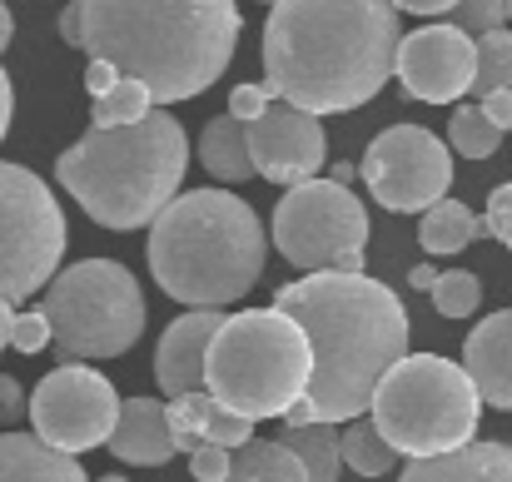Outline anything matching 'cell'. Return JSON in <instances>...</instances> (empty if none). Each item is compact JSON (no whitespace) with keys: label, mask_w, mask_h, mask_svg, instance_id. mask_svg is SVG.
I'll return each mask as SVG.
<instances>
[{"label":"cell","mask_w":512,"mask_h":482,"mask_svg":"<svg viewBox=\"0 0 512 482\" xmlns=\"http://www.w3.org/2000/svg\"><path fill=\"white\" fill-rule=\"evenodd\" d=\"M274 309L309 333L314 383L309 398L284 418V428L358 423L373 413L383 378L408 358V309L398 294L368 274H309L274 294Z\"/></svg>","instance_id":"obj_1"},{"label":"cell","mask_w":512,"mask_h":482,"mask_svg":"<svg viewBox=\"0 0 512 482\" xmlns=\"http://www.w3.org/2000/svg\"><path fill=\"white\" fill-rule=\"evenodd\" d=\"M393 0H279L264 25V85L309 110L348 115L398 75Z\"/></svg>","instance_id":"obj_2"},{"label":"cell","mask_w":512,"mask_h":482,"mask_svg":"<svg viewBox=\"0 0 512 482\" xmlns=\"http://www.w3.org/2000/svg\"><path fill=\"white\" fill-rule=\"evenodd\" d=\"M239 45L234 0H85V55L140 80L155 105L209 90Z\"/></svg>","instance_id":"obj_3"},{"label":"cell","mask_w":512,"mask_h":482,"mask_svg":"<svg viewBox=\"0 0 512 482\" xmlns=\"http://www.w3.org/2000/svg\"><path fill=\"white\" fill-rule=\"evenodd\" d=\"M150 274L189 309H229L269 259L259 214L229 189H189L150 224Z\"/></svg>","instance_id":"obj_4"},{"label":"cell","mask_w":512,"mask_h":482,"mask_svg":"<svg viewBox=\"0 0 512 482\" xmlns=\"http://www.w3.org/2000/svg\"><path fill=\"white\" fill-rule=\"evenodd\" d=\"M189 140L170 110H155L125 130H85L60 160V189L105 229H145L155 224L184 184Z\"/></svg>","instance_id":"obj_5"},{"label":"cell","mask_w":512,"mask_h":482,"mask_svg":"<svg viewBox=\"0 0 512 482\" xmlns=\"http://www.w3.org/2000/svg\"><path fill=\"white\" fill-rule=\"evenodd\" d=\"M204 373H209V393L229 413H239L249 423H259V418L284 423L309 398L314 348H309V333L289 314L249 309L219 328Z\"/></svg>","instance_id":"obj_6"},{"label":"cell","mask_w":512,"mask_h":482,"mask_svg":"<svg viewBox=\"0 0 512 482\" xmlns=\"http://www.w3.org/2000/svg\"><path fill=\"white\" fill-rule=\"evenodd\" d=\"M368 418L398 458L428 463V458L473 448V433L483 418V393L463 363L438 358V353H408L383 378Z\"/></svg>","instance_id":"obj_7"},{"label":"cell","mask_w":512,"mask_h":482,"mask_svg":"<svg viewBox=\"0 0 512 482\" xmlns=\"http://www.w3.org/2000/svg\"><path fill=\"white\" fill-rule=\"evenodd\" d=\"M45 319L65 363L120 358L145 333V294L115 259H80L45 289Z\"/></svg>","instance_id":"obj_8"},{"label":"cell","mask_w":512,"mask_h":482,"mask_svg":"<svg viewBox=\"0 0 512 482\" xmlns=\"http://www.w3.org/2000/svg\"><path fill=\"white\" fill-rule=\"evenodd\" d=\"M274 249L304 274H363L368 209L334 179L284 189L274 204Z\"/></svg>","instance_id":"obj_9"},{"label":"cell","mask_w":512,"mask_h":482,"mask_svg":"<svg viewBox=\"0 0 512 482\" xmlns=\"http://www.w3.org/2000/svg\"><path fill=\"white\" fill-rule=\"evenodd\" d=\"M65 254V209L50 184L25 164L0 160V299L25 304L35 289L55 284Z\"/></svg>","instance_id":"obj_10"},{"label":"cell","mask_w":512,"mask_h":482,"mask_svg":"<svg viewBox=\"0 0 512 482\" xmlns=\"http://www.w3.org/2000/svg\"><path fill=\"white\" fill-rule=\"evenodd\" d=\"M120 393L105 373L85 368V363H60L50 368L35 393H30V423L35 438L60 448V453H90V448H110L115 428H120Z\"/></svg>","instance_id":"obj_11"},{"label":"cell","mask_w":512,"mask_h":482,"mask_svg":"<svg viewBox=\"0 0 512 482\" xmlns=\"http://www.w3.org/2000/svg\"><path fill=\"white\" fill-rule=\"evenodd\" d=\"M368 194L393 209V214H428L433 204L448 199V184H453V155L448 145L423 130V125H393L383 130L368 155L358 164Z\"/></svg>","instance_id":"obj_12"},{"label":"cell","mask_w":512,"mask_h":482,"mask_svg":"<svg viewBox=\"0 0 512 482\" xmlns=\"http://www.w3.org/2000/svg\"><path fill=\"white\" fill-rule=\"evenodd\" d=\"M398 80H403V95H413L423 105L463 100L478 85V40L458 25H423V30L403 35Z\"/></svg>","instance_id":"obj_13"},{"label":"cell","mask_w":512,"mask_h":482,"mask_svg":"<svg viewBox=\"0 0 512 482\" xmlns=\"http://www.w3.org/2000/svg\"><path fill=\"white\" fill-rule=\"evenodd\" d=\"M249 155H254V174H264L279 189H299L324 169V155H329L324 125H319V115H309L289 100H274L249 125Z\"/></svg>","instance_id":"obj_14"},{"label":"cell","mask_w":512,"mask_h":482,"mask_svg":"<svg viewBox=\"0 0 512 482\" xmlns=\"http://www.w3.org/2000/svg\"><path fill=\"white\" fill-rule=\"evenodd\" d=\"M224 323L229 319L219 309H189L160 333V343H155V383H160V393L170 403L189 398V393H209L204 363H209V348H214Z\"/></svg>","instance_id":"obj_15"},{"label":"cell","mask_w":512,"mask_h":482,"mask_svg":"<svg viewBox=\"0 0 512 482\" xmlns=\"http://www.w3.org/2000/svg\"><path fill=\"white\" fill-rule=\"evenodd\" d=\"M463 368L478 383L488 408L512 413V309H498L478 323L463 343Z\"/></svg>","instance_id":"obj_16"},{"label":"cell","mask_w":512,"mask_h":482,"mask_svg":"<svg viewBox=\"0 0 512 482\" xmlns=\"http://www.w3.org/2000/svg\"><path fill=\"white\" fill-rule=\"evenodd\" d=\"M170 428H174V448L179 453H199V448H244L254 443V423L229 413L214 393H189V398H174L170 403Z\"/></svg>","instance_id":"obj_17"},{"label":"cell","mask_w":512,"mask_h":482,"mask_svg":"<svg viewBox=\"0 0 512 482\" xmlns=\"http://www.w3.org/2000/svg\"><path fill=\"white\" fill-rule=\"evenodd\" d=\"M110 453L130 468H165L174 453V428H170V403L160 398H130L120 408V428L110 438Z\"/></svg>","instance_id":"obj_18"},{"label":"cell","mask_w":512,"mask_h":482,"mask_svg":"<svg viewBox=\"0 0 512 482\" xmlns=\"http://www.w3.org/2000/svg\"><path fill=\"white\" fill-rule=\"evenodd\" d=\"M0 482H90L85 468L35 433H0Z\"/></svg>","instance_id":"obj_19"},{"label":"cell","mask_w":512,"mask_h":482,"mask_svg":"<svg viewBox=\"0 0 512 482\" xmlns=\"http://www.w3.org/2000/svg\"><path fill=\"white\" fill-rule=\"evenodd\" d=\"M398 482H512V448L508 443H473L448 458L408 463Z\"/></svg>","instance_id":"obj_20"},{"label":"cell","mask_w":512,"mask_h":482,"mask_svg":"<svg viewBox=\"0 0 512 482\" xmlns=\"http://www.w3.org/2000/svg\"><path fill=\"white\" fill-rule=\"evenodd\" d=\"M199 160L209 174H219L224 184H239L254 174V155H249V125L234 120V115H214L204 125V140H199Z\"/></svg>","instance_id":"obj_21"},{"label":"cell","mask_w":512,"mask_h":482,"mask_svg":"<svg viewBox=\"0 0 512 482\" xmlns=\"http://www.w3.org/2000/svg\"><path fill=\"white\" fill-rule=\"evenodd\" d=\"M488 234V224L463 204V199H443V204H433L428 214H423V224H418V244L428 249V254H463L473 239H483Z\"/></svg>","instance_id":"obj_22"},{"label":"cell","mask_w":512,"mask_h":482,"mask_svg":"<svg viewBox=\"0 0 512 482\" xmlns=\"http://www.w3.org/2000/svg\"><path fill=\"white\" fill-rule=\"evenodd\" d=\"M299 463H304V473L309 482H339L343 473V433L334 423H314V428H284V438H279Z\"/></svg>","instance_id":"obj_23"},{"label":"cell","mask_w":512,"mask_h":482,"mask_svg":"<svg viewBox=\"0 0 512 482\" xmlns=\"http://www.w3.org/2000/svg\"><path fill=\"white\" fill-rule=\"evenodd\" d=\"M224 482H309V473L284 443L254 438V443L234 448V473Z\"/></svg>","instance_id":"obj_24"},{"label":"cell","mask_w":512,"mask_h":482,"mask_svg":"<svg viewBox=\"0 0 512 482\" xmlns=\"http://www.w3.org/2000/svg\"><path fill=\"white\" fill-rule=\"evenodd\" d=\"M393 463H398V453L373 428V418H358L343 428V468H353L358 478H383V473H393Z\"/></svg>","instance_id":"obj_25"},{"label":"cell","mask_w":512,"mask_h":482,"mask_svg":"<svg viewBox=\"0 0 512 482\" xmlns=\"http://www.w3.org/2000/svg\"><path fill=\"white\" fill-rule=\"evenodd\" d=\"M150 115H155V95L140 80H120L105 100H95L90 130H125V125H140Z\"/></svg>","instance_id":"obj_26"},{"label":"cell","mask_w":512,"mask_h":482,"mask_svg":"<svg viewBox=\"0 0 512 482\" xmlns=\"http://www.w3.org/2000/svg\"><path fill=\"white\" fill-rule=\"evenodd\" d=\"M448 145H453L463 160H488V155H498L503 130L483 115V105H458V110H453V125H448Z\"/></svg>","instance_id":"obj_27"},{"label":"cell","mask_w":512,"mask_h":482,"mask_svg":"<svg viewBox=\"0 0 512 482\" xmlns=\"http://www.w3.org/2000/svg\"><path fill=\"white\" fill-rule=\"evenodd\" d=\"M498 90H512V30H493L478 40V85L473 95H498Z\"/></svg>","instance_id":"obj_28"},{"label":"cell","mask_w":512,"mask_h":482,"mask_svg":"<svg viewBox=\"0 0 512 482\" xmlns=\"http://www.w3.org/2000/svg\"><path fill=\"white\" fill-rule=\"evenodd\" d=\"M478 304H483V284H478V274H468V269H448V274L438 279V289H433V309H438L443 319H473Z\"/></svg>","instance_id":"obj_29"},{"label":"cell","mask_w":512,"mask_h":482,"mask_svg":"<svg viewBox=\"0 0 512 482\" xmlns=\"http://www.w3.org/2000/svg\"><path fill=\"white\" fill-rule=\"evenodd\" d=\"M503 20H508V0H458V10L448 15V25H458V30L478 35V40L503 30Z\"/></svg>","instance_id":"obj_30"},{"label":"cell","mask_w":512,"mask_h":482,"mask_svg":"<svg viewBox=\"0 0 512 482\" xmlns=\"http://www.w3.org/2000/svg\"><path fill=\"white\" fill-rule=\"evenodd\" d=\"M274 100H279V95H274L269 85H234V90H229V115L244 120V125H254Z\"/></svg>","instance_id":"obj_31"},{"label":"cell","mask_w":512,"mask_h":482,"mask_svg":"<svg viewBox=\"0 0 512 482\" xmlns=\"http://www.w3.org/2000/svg\"><path fill=\"white\" fill-rule=\"evenodd\" d=\"M50 338H55V328H50V319H45V309H25V314L15 319L10 348H20V353H40Z\"/></svg>","instance_id":"obj_32"},{"label":"cell","mask_w":512,"mask_h":482,"mask_svg":"<svg viewBox=\"0 0 512 482\" xmlns=\"http://www.w3.org/2000/svg\"><path fill=\"white\" fill-rule=\"evenodd\" d=\"M483 224H488V234L512 254V184H498V189L488 194V214H483Z\"/></svg>","instance_id":"obj_33"},{"label":"cell","mask_w":512,"mask_h":482,"mask_svg":"<svg viewBox=\"0 0 512 482\" xmlns=\"http://www.w3.org/2000/svg\"><path fill=\"white\" fill-rule=\"evenodd\" d=\"M189 473H194V482H224L234 473V453L209 443V448H199V453L189 458Z\"/></svg>","instance_id":"obj_34"},{"label":"cell","mask_w":512,"mask_h":482,"mask_svg":"<svg viewBox=\"0 0 512 482\" xmlns=\"http://www.w3.org/2000/svg\"><path fill=\"white\" fill-rule=\"evenodd\" d=\"M30 413V398H25V388L10 378V373H0V423L10 428L15 418H25Z\"/></svg>","instance_id":"obj_35"},{"label":"cell","mask_w":512,"mask_h":482,"mask_svg":"<svg viewBox=\"0 0 512 482\" xmlns=\"http://www.w3.org/2000/svg\"><path fill=\"white\" fill-rule=\"evenodd\" d=\"M120 80H125V75H120L115 65H105V60H90V65H85V90H90L95 100H105Z\"/></svg>","instance_id":"obj_36"},{"label":"cell","mask_w":512,"mask_h":482,"mask_svg":"<svg viewBox=\"0 0 512 482\" xmlns=\"http://www.w3.org/2000/svg\"><path fill=\"white\" fill-rule=\"evenodd\" d=\"M60 40L65 45H85V0H70L65 10H60Z\"/></svg>","instance_id":"obj_37"},{"label":"cell","mask_w":512,"mask_h":482,"mask_svg":"<svg viewBox=\"0 0 512 482\" xmlns=\"http://www.w3.org/2000/svg\"><path fill=\"white\" fill-rule=\"evenodd\" d=\"M483 115H488V120H493V125H498L503 135H508V130H512V90H498V95H488V100H483Z\"/></svg>","instance_id":"obj_38"},{"label":"cell","mask_w":512,"mask_h":482,"mask_svg":"<svg viewBox=\"0 0 512 482\" xmlns=\"http://www.w3.org/2000/svg\"><path fill=\"white\" fill-rule=\"evenodd\" d=\"M393 5L408 15H453L458 10V0H393Z\"/></svg>","instance_id":"obj_39"},{"label":"cell","mask_w":512,"mask_h":482,"mask_svg":"<svg viewBox=\"0 0 512 482\" xmlns=\"http://www.w3.org/2000/svg\"><path fill=\"white\" fill-rule=\"evenodd\" d=\"M10 120H15V90H10V75H5V65H0V140H5Z\"/></svg>","instance_id":"obj_40"},{"label":"cell","mask_w":512,"mask_h":482,"mask_svg":"<svg viewBox=\"0 0 512 482\" xmlns=\"http://www.w3.org/2000/svg\"><path fill=\"white\" fill-rule=\"evenodd\" d=\"M438 279H443V274H438L433 264H413V269H408V284H413V289H428V294H433Z\"/></svg>","instance_id":"obj_41"},{"label":"cell","mask_w":512,"mask_h":482,"mask_svg":"<svg viewBox=\"0 0 512 482\" xmlns=\"http://www.w3.org/2000/svg\"><path fill=\"white\" fill-rule=\"evenodd\" d=\"M15 319H20V314H15V304H5V299H0V348L15 338Z\"/></svg>","instance_id":"obj_42"},{"label":"cell","mask_w":512,"mask_h":482,"mask_svg":"<svg viewBox=\"0 0 512 482\" xmlns=\"http://www.w3.org/2000/svg\"><path fill=\"white\" fill-rule=\"evenodd\" d=\"M329 179L348 189V184H353V179H363V174H358V164H334V169H329Z\"/></svg>","instance_id":"obj_43"},{"label":"cell","mask_w":512,"mask_h":482,"mask_svg":"<svg viewBox=\"0 0 512 482\" xmlns=\"http://www.w3.org/2000/svg\"><path fill=\"white\" fill-rule=\"evenodd\" d=\"M10 35H15V20H10V5L0 0V50L10 45Z\"/></svg>","instance_id":"obj_44"},{"label":"cell","mask_w":512,"mask_h":482,"mask_svg":"<svg viewBox=\"0 0 512 482\" xmlns=\"http://www.w3.org/2000/svg\"><path fill=\"white\" fill-rule=\"evenodd\" d=\"M100 482H130V478H120V473H105V478H100Z\"/></svg>","instance_id":"obj_45"},{"label":"cell","mask_w":512,"mask_h":482,"mask_svg":"<svg viewBox=\"0 0 512 482\" xmlns=\"http://www.w3.org/2000/svg\"><path fill=\"white\" fill-rule=\"evenodd\" d=\"M259 5H269V10H274V5H279V0H259Z\"/></svg>","instance_id":"obj_46"},{"label":"cell","mask_w":512,"mask_h":482,"mask_svg":"<svg viewBox=\"0 0 512 482\" xmlns=\"http://www.w3.org/2000/svg\"><path fill=\"white\" fill-rule=\"evenodd\" d=\"M508 20H512V0H508Z\"/></svg>","instance_id":"obj_47"}]
</instances>
